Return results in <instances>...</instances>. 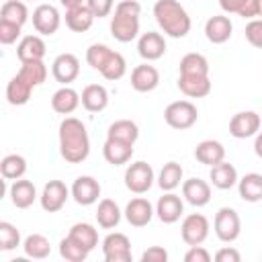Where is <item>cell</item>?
<instances>
[{"mask_svg":"<svg viewBox=\"0 0 262 262\" xmlns=\"http://www.w3.org/2000/svg\"><path fill=\"white\" fill-rule=\"evenodd\" d=\"M59 154L68 164H80L88 158L90 137L80 119L66 117L59 123Z\"/></svg>","mask_w":262,"mask_h":262,"instance_id":"cell-1","label":"cell"},{"mask_svg":"<svg viewBox=\"0 0 262 262\" xmlns=\"http://www.w3.org/2000/svg\"><path fill=\"white\" fill-rule=\"evenodd\" d=\"M154 16L168 37L182 39L190 31V16L178 0H158L154 4Z\"/></svg>","mask_w":262,"mask_h":262,"instance_id":"cell-2","label":"cell"},{"mask_svg":"<svg viewBox=\"0 0 262 262\" xmlns=\"http://www.w3.org/2000/svg\"><path fill=\"white\" fill-rule=\"evenodd\" d=\"M139 14L141 6L137 0H121L111 18V35L121 43L133 41L139 35Z\"/></svg>","mask_w":262,"mask_h":262,"instance_id":"cell-3","label":"cell"},{"mask_svg":"<svg viewBox=\"0 0 262 262\" xmlns=\"http://www.w3.org/2000/svg\"><path fill=\"white\" fill-rule=\"evenodd\" d=\"M199 119V111L190 100H174L164 111V121L172 129H190Z\"/></svg>","mask_w":262,"mask_h":262,"instance_id":"cell-4","label":"cell"},{"mask_svg":"<svg viewBox=\"0 0 262 262\" xmlns=\"http://www.w3.org/2000/svg\"><path fill=\"white\" fill-rule=\"evenodd\" d=\"M213 229L221 242H225V244L235 242L239 237V231H242V221H239L237 211L231 207H221L215 215Z\"/></svg>","mask_w":262,"mask_h":262,"instance_id":"cell-5","label":"cell"},{"mask_svg":"<svg viewBox=\"0 0 262 262\" xmlns=\"http://www.w3.org/2000/svg\"><path fill=\"white\" fill-rule=\"evenodd\" d=\"M156 176H154V168L147 162H133L127 170H125V186L135 192V194H143L151 188Z\"/></svg>","mask_w":262,"mask_h":262,"instance_id":"cell-6","label":"cell"},{"mask_svg":"<svg viewBox=\"0 0 262 262\" xmlns=\"http://www.w3.org/2000/svg\"><path fill=\"white\" fill-rule=\"evenodd\" d=\"M209 219L201 213H190L180 225V235L186 246H201L209 237Z\"/></svg>","mask_w":262,"mask_h":262,"instance_id":"cell-7","label":"cell"},{"mask_svg":"<svg viewBox=\"0 0 262 262\" xmlns=\"http://www.w3.org/2000/svg\"><path fill=\"white\" fill-rule=\"evenodd\" d=\"M102 254L106 262H129L131 260V242L125 233H108L102 239Z\"/></svg>","mask_w":262,"mask_h":262,"instance_id":"cell-8","label":"cell"},{"mask_svg":"<svg viewBox=\"0 0 262 262\" xmlns=\"http://www.w3.org/2000/svg\"><path fill=\"white\" fill-rule=\"evenodd\" d=\"M70 192H72V190H70L61 180H49V182L43 186V192H41V196H39L41 207H43L47 213H57V211L66 205Z\"/></svg>","mask_w":262,"mask_h":262,"instance_id":"cell-9","label":"cell"},{"mask_svg":"<svg viewBox=\"0 0 262 262\" xmlns=\"http://www.w3.org/2000/svg\"><path fill=\"white\" fill-rule=\"evenodd\" d=\"M51 74L59 84L68 86L80 74V59L74 53H59L51 63Z\"/></svg>","mask_w":262,"mask_h":262,"instance_id":"cell-10","label":"cell"},{"mask_svg":"<svg viewBox=\"0 0 262 262\" xmlns=\"http://www.w3.org/2000/svg\"><path fill=\"white\" fill-rule=\"evenodd\" d=\"M260 131V115L254 111H242L235 113L229 121V133L235 139H246L252 137Z\"/></svg>","mask_w":262,"mask_h":262,"instance_id":"cell-11","label":"cell"},{"mask_svg":"<svg viewBox=\"0 0 262 262\" xmlns=\"http://www.w3.org/2000/svg\"><path fill=\"white\" fill-rule=\"evenodd\" d=\"M61 16L55 6L51 4H39L33 10V27L39 35H53L59 29Z\"/></svg>","mask_w":262,"mask_h":262,"instance_id":"cell-12","label":"cell"},{"mask_svg":"<svg viewBox=\"0 0 262 262\" xmlns=\"http://www.w3.org/2000/svg\"><path fill=\"white\" fill-rule=\"evenodd\" d=\"M72 196L78 205L82 207H88V205H94L100 196V184L96 178L92 176H78L72 184Z\"/></svg>","mask_w":262,"mask_h":262,"instance_id":"cell-13","label":"cell"},{"mask_svg":"<svg viewBox=\"0 0 262 262\" xmlns=\"http://www.w3.org/2000/svg\"><path fill=\"white\" fill-rule=\"evenodd\" d=\"M182 213H184V203L172 190L166 192L164 196H160L156 203V215L162 223H176L182 217Z\"/></svg>","mask_w":262,"mask_h":262,"instance_id":"cell-14","label":"cell"},{"mask_svg":"<svg viewBox=\"0 0 262 262\" xmlns=\"http://www.w3.org/2000/svg\"><path fill=\"white\" fill-rule=\"evenodd\" d=\"M154 213H156V211H154L151 203H149L147 199H143V196L131 199V201L127 203V207H125V219H127L129 225H133V227H143V225H147V223L151 221Z\"/></svg>","mask_w":262,"mask_h":262,"instance_id":"cell-15","label":"cell"},{"mask_svg":"<svg viewBox=\"0 0 262 262\" xmlns=\"http://www.w3.org/2000/svg\"><path fill=\"white\" fill-rule=\"evenodd\" d=\"M137 51H139V55L143 59L156 61V59H160L166 53V39L160 33H156V31H147V33H143L139 37Z\"/></svg>","mask_w":262,"mask_h":262,"instance_id":"cell-16","label":"cell"},{"mask_svg":"<svg viewBox=\"0 0 262 262\" xmlns=\"http://www.w3.org/2000/svg\"><path fill=\"white\" fill-rule=\"evenodd\" d=\"M182 196L192 207H205L211 201V186L201 178H188L182 182Z\"/></svg>","mask_w":262,"mask_h":262,"instance_id":"cell-17","label":"cell"},{"mask_svg":"<svg viewBox=\"0 0 262 262\" xmlns=\"http://www.w3.org/2000/svg\"><path fill=\"white\" fill-rule=\"evenodd\" d=\"M160 84V72L149 66V63H141L135 66L131 72V88L137 92H151L156 86Z\"/></svg>","mask_w":262,"mask_h":262,"instance_id":"cell-18","label":"cell"},{"mask_svg":"<svg viewBox=\"0 0 262 262\" xmlns=\"http://www.w3.org/2000/svg\"><path fill=\"white\" fill-rule=\"evenodd\" d=\"M8 194H10V201L16 209H29L37 199V188L31 180L18 178V180H12Z\"/></svg>","mask_w":262,"mask_h":262,"instance_id":"cell-19","label":"cell"},{"mask_svg":"<svg viewBox=\"0 0 262 262\" xmlns=\"http://www.w3.org/2000/svg\"><path fill=\"white\" fill-rule=\"evenodd\" d=\"M231 31H233V25H231L229 16H223V14H215L205 23V35L215 45H221V43L229 41Z\"/></svg>","mask_w":262,"mask_h":262,"instance_id":"cell-20","label":"cell"},{"mask_svg":"<svg viewBox=\"0 0 262 262\" xmlns=\"http://www.w3.org/2000/svg\"><path fill=\"white\" fill-rule=\"evenodd\" d=\"M16 57L23 61H37L45 57V41L39 35H25L16 45Z\"/></svg>","mask_w":262,"mask_h":262,"instance_id":"cell-21","label":"cell"},{"mask_svg":"<svg viewBox=\"0 0 262 262\" xmlns=\"http://www.w3.org/2000/svg\"><path fill=\"white\" fill-rule=\"evenodd\" d=\"M80 102H82L80 94L70 86H61L51 96V108L59 115H72L80 106Z\"/></svg>","mask_w":262,"mask_h":262,"instance_id":"cell-22","label":"cell"},{"mask_svg":"<svg viewBox=\"0 0 262 262\" xmlns=\"http://www.w3.org/2000/svg\"><path fill=\"white\" fill-rule=\"evenodd\" d=\"M178 88L182 94L190 96V98H203L211 92V80L209 76H186L180 74L178 76Z\"/></svg>","mask_w":262,"mask_h":262,"instance_id":"cell-23","label":"cell"},{"mask_svg":"<svg viewBox=\"0 0 262 262\" xmlns=\"http://www.w3.org/2000/svg\"><path fill=\"white\" fill-rule=\"evenodd\" d=\"M80 98H82V106L90 113H100L108 104V92L102 84H88L82 90Z\"/></svg>","mask_w":262,"mask_h":262,"instance_id":"cell-24","label":"cell"},{"mask_svg":"<svg viewBox=\"0 0 262 262\" xmlns=\"http://www.w3.org/2000/svg\"><path fill=\"white\" fill-rule=\"evenodd\" d=\"M102 156L108 164L113 166H121V164H127L133 156V145L131 143H125V141H119V139H108L104 141L102 145Z\"/></svg>","mask_w":262,"mask_h":262,"instance_id":"cell-25","label":"cell"},{"mask_svg":"<svg viewBox=\"0 0 262 262\" xmlns=\"http://www.w3.org/2000/svg\"><path fill=\"white\" fill-rule=\"evenodd\" d=\"M194 158L205 166H215L225 160V147L215 139H205L194 147Z\"/></svg>","mask_w":262,"mask_h":262,"instance_id":"cell-26","label":"cell"},{"mask_svg":"<svg viewBox=\"0 0 262 262\" xmlns=\"http://www.w3.org/2000/svg\"><path fill=\"white\" fill-rule=\"evenodd\" d=\"M209 178H211L213 186L219 188V190H227V188L235 186L237 180H239V178H237V170H235L231 164H227L225 160L219 162V164H215V166H211Z\"/></svg>","mask_w":262,"mask_h":262,"instance_id":"cell-27","label":"cell"},{"mask_svg":"<svg viewBox=\"0 0 262 262\" xmlns=\"http://www.w3.org/2000/svg\"><path fill=\"white\" fill-rule=\"evenodd\" d=\"M94 14H92V10L84 4V6H78V8H70V10H66V25H68V29L70 31H74V33H86L90 27H92V23H94Z\"/></svg>","mask_w":262,"mask_h":262,"instance_id":"cell-28","label":"cell"},{"mask_svg":"<svg viewBox=\"0 0 262 262\" xmlns=\"http://www.w3.org/2000/svg\"><path fill=\"white\" fill-rule=\"evenodd\" d=\"M106 137L108 139H119V141H125V143L133 145L137 141V137H139V127L131 119H119V121L108 125Z\"/></svg>","mask_w":262,"mask_h":262,"instance_id":"cell-29","label":"cell"},{"mask_svg":"<svg viewBox=\"0 0 262 262\" xmlns=\"http://www.w3.org/2000/svg\"><path fill=\"white\" fill-rule=\"evenodd\" d=\"M237 190H239V196L246 203L262 201V174H258V172L246 174L244 178L237 180Z\"/></svg>","mask_w":262,"mask_h":262,"instance_id":"cell-30","label":"cell"},{"mask_svg":"<svg viewBox=\"0 0 262 262\" xmlns=\"http://www.w3.org/2000/svg\"><path fill=\"white\" fill-rule=\"evenodd\" d=\"M96 221L102 229H113L121 221V209L113 199H102L96 209Z\"/></svg>","mask_w":262,"mask_h":262,"instance_id":"cell-31","label":"cell"},{"mask_svg":"<svg viewBox=\"0 0 262 262\" xmlns=\"http://www.w3.org/2000/svg\"><path fill=\"white\" fill-rule=\"evenodd\" d=\"M31 92H33V86L29 82H25L18 74L8 82L6 86V100L12 104V106H20V104H27L29 98H31Z\"/></svg>","mask_w":262,"mask_h":262,"instance_id":"cell-32","label":"cell"},{"mask_svg":"<svg viewBox=\"0 0 262 262\" xmlns=\"http://www.w3.org/2000/svg\"><path fill=\"white\" fill-rule=\"evenodd\" d=\"M23 250H25V254H27L29 258H33V260H43V258H47V256L51 254V244H49V239H47L45 235H41V233H31V235L25 237Z\"/></svg>","mask_w":262,"mask_h":262,"instance_id":"cell-33","label":"cell"},{"mask_svg":"<svg viewBox=\"0 0 262 262\" xmlns=\"http://www.w3.org/2000/svg\"><path fill=\"white\" fill-rule=\"evenodd\" d=\"M27 18H29V10L23 0H6L0 8V20L14 23V25L23 27L27 23Z\"/></svg>","mask_w":262,"mask_h":262,"instance_id":"cell-34","label":"cell"},{"mask_svg":"<svg viewBox=\"0 0 262 262\" xmlns=\"http://www.w3.org/2000/svg\"><path fill=\"white\" fill-rule=\"evenodd\" d=\"M27 172V160L18 154H8L0 162V174L6 180H18Z\"/></svg>","mask_w":262,"mask_h":262,"instance_id":"cell-35","label":"cell"},{"mask_svg":"<svg viewBox=\"0 0 262 262\" xmlns=\"http://www.w3.org/2000/svg\"><path fill=\"white\" fill-rule=\"evenodd\" d=\"M219 6L227 14H239L250 20L258 16V0H219Z\"/></svg>","mask_w":262,"mask_h":262,"instance_id":"cell-36","label":"cell"},{"mask_svg":"<svg viewBox=\"0 0 262 262\" xmlns=\"http://www.w3.org/2000/svg\"><path fill=\"white\" fill-rule=\"evenodd\" d=\"M182 182V166L178 162H166L158 174V186L166 192L174 190Z\"/></svg>","mask_w":262,"mask_h":262,"instance_id":"cell-37","label":"cell"},{"mask_svg":"<svg viewBox=\"0 0 262 262\" xmlns=\"http://www.w3.org/2000/svg\"><path fill=\"white\" fill-rule=\"evenodd\" d=\"M70 237H74L78 244H82L86 250H94L96 246H98V231H96V227L94 225H90V223H74L72 227H70V233H68Z\"/></svg>","mask_w":262,"mask_h":262,"instance_id":"cell-38","label":"cell"},{"mask_svg":"<svg viewBox=\"0 0 262 262\" xmlns=\"http://www.w3.org/2000/svg\"><path fill=\"white\" fill-rule=\"evenodd\" d=\"M18 76L35 88V86H41V84L45 82V78H47V68H45L43 59H37V61H23V63H20V70H18Z\"/></svg>","mask_w":262,"mask_h":262,"instance_id":"cell-39","label":"cell"},{"mask_svg":"<svg viewBox=\"0 0 262 262\" xmlns=\"http://www.w3.org/2000/svg\"><path fill=\"white\" fill-rule=\"evenodd\" d=\"M180 74L186 76H209V61L201 53H186L180 59Z\"/></svg>","mask_w":262,"mask_h":262,"instance_id":"cell-40","label":"cell"},{"mask_svg":"<svg viewBox=\"0 0 262 262\" xmlns=\"http://www.w3.org/2000/svg\"><path fill=\"white\" fill-rule=\"evenodd\" d=\"M59 254L61 258H66L68 262H84L90 254V250H86L82 244H78L74 237L66 235L61 242H59Z\"/></svg>","mask_w":262,"mask_h":262,"instance_id":"cell-41","label":"cell"},{"mask_svg":"<svg viewBox=\"0 0 262 262\" xmlns=\"http://www.w3.org/2000/svg\"><path fill=\"white\" fill-rule=\"evenodd\" d=\"M113 53H115V51H113L108 45H104V43H94V45H90V47L86 49V61H88V66H90L92 70L100 72V70L106 66V61L111 59Z\"/></svg>","mask_w":262,"mask_h":262,"instance_id":"cell-42","label":"cell"},{"mask_svg":"<svg viewBox=\"0 0 262 262\" xmlns=\"http://www.w3.org/2000/svg\"><path fill=\"white\" fill-rule=\"evenodd\" d=\"M125 72H127V63H125V57H123L121 53H117V51L111 55V59L106 61V66L100 70L102 78H104V80H111V82H115V80H121V78L125 76Z\"/></svg>","mask_w":262,"mask_h":262,"instance_id":"cell-43","label":"cell"},{"mask_svg":"<svg viewBox=\"0 0 262 262\" xmlns=\"http://www.w3.org/2000/svg\"><path fill=\"white\" fill-rule=\"evenodd\" d=\"M18 246H20V231L8 221H0V250L10 252Z\"/></svg>","mask_w":262,"mask_h":262,"instance_id":"cell-44","label":"cell"},{"mask_svg":"<svg viewBox=\"0 0 262 262\" xmlns=\"http://www.w3.org/2000/svg\"><path fill=\"white\" fill-rule=\"evenodd\" d=\"M246 39L252 47L262 49V18H252L246 25Z\"/></svg>","mask_w":262,"mask_h":262,"instance_id":"cell-45","label":"cell"},{"mask_svg":"<svg viewBox=\"0 0 262 262\" xmlns=\"http://www.w3.org/2000/svg\"><path fill=\"white\" fill-rule=\"evenodd\" d=\"M20 37V27L14 23L0 20V43L2 45H12Z\"/></svg>","mask_w":262,"mask_h":262,"instance_id":"cell-46","label":"cell"},{"mask_svg":"<svg viewBox=\"0 0 262 262\" xmlns=\"http://www.w3.org/2000/svg\"><path fill=\"white\" fill-rule=\"evenodd\" d=\"M86 6L92 10V14L96 18H102V16H108L113 6H115V0H86Z\"/></svg>","mask_w":262,"mask_h":262,"instance_id":"cell-47","label":"cell"},{"mask_svg":"<svg viewBox=\"0 0 262 262\" xmlns=\"http://www.w3.org/2000/svg\"><path fill=\"white\" fill-rule=\"evenodd\" d=\"M168 252L162 246H151L141 254V262H166Z\"/></svg>","mask_w":262,"mask_h":262,"instance_id":"cell-48","label":"cell"},{"mask_svg":"<svg viewBox=\"0 0 262 262\" xmlns=\"http://www.w3.org/2000/svg\"><path fill=\"white\" fill-rule=\"evenodd\" d=\"M211 254L203 246H190V250L184 254V262H209Z\"/></svg>","mask_w":262,"mask_h":262,"instance_id":"cell-49","label":"cell"},{"mask_svg":"<svg viewBox=\"0 0 262 262\" xmlns=\"http://www.w3.org/2000/svg\"><path fill=\"white\" fill-rule=\"evenodd\" d=\"M215 260L217 262H239L242 256L235 248H221L217 254H215Z\"/></svg>","mask_w":262,"mask_h":262,"instance_id":"cell-50","label":"cell"},{"mask_svg":"<svg viewBox=\"0 0 262 262\" xmlns=\"http://www.w3.org/2000/svg\"><path fill=\"white\" fill-rule=\"evenodd\" d=\"M61 2V6L66 8V10H70V8H78V6H84V0H59Z\"/></svg>","mask_w":262,"mask_h":262,"instance_id":"cell-51","label":"cell"},{"mask_svg":"<svg viewBox=\"0 0 262 262\" xmlns=\"http://www.w3.org/2000/svg\"><path fill=\"white\" fill-rule=\"evenodd\" d=\"M254 151L258 158H262V131L256 133V141H254Z\"/></svg>","mask_w":262,"mask_h":262,"instance_id":"cell-52","label":"cell"},{"mask_svg":"<svg viewBox=\"0 0 262 262\" xmlns=\"http://www.w3.org/2000/svg\"><path fill=\"white\" fill-rule=\"evenodd\" d=\"M258 16H262V0H258Z\"/></svg>","mask_w":262,"mask_h":262,"instance_id":"cell-53","label":"cell"},{"mask_svg":"<svg viewBox=\"0 0 262 262\" xmlns=\"http://www.w3.org/2000/svg\"><path fill=\"white\" fill-rule=\"evenodd\" d=\"M29 2H31V0H29Z\"/></svg>","mask_w":262,"mask_h":262,"instance_id":"cell-54","label":"cell"}]
</instances>
